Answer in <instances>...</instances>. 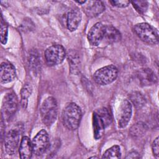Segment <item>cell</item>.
<instances>
[{
    "label": "cell",
    "instance_id": "obj_9",
    "mask_svg": "<svg viewBox=\"0 0 159 159\" xmlns=\"http://www.w3.org/2000/svg\"><path fill=\"white\" fill-rule=\"evenodd\" d=\"M132 114L131 102L127 99L124 100L119 107L117 115L118 126L120 128L125 127L129 124Z\"/></svg>",
    "mask_w": 159,
    "mask_h": 159
},
{
    "label": "cell",
    "instance_id": "obj_4",
    "mask_svg": "<svg viewBox=\"0 0 159 159\" xmlns=\"http://www.w3.org/2000/svg\"><path fill=\"white\" fill-rule=\"evenodd\" d=\"M118 69L113 65H109L98 69L93 75L94 81L99 85H107L116 80Z\"/></svg>",
    "mask_w": 159,
    "mask_h": 159
},
{
    "label": "cell",
    "instance_id": "obj_16",
    "mask_svg": "<svg viewBox=\"0 0 159 159\" xmlns=\"http://www.w3.org/2000/svg\"><path fill=\"white\" fill-rule=\"evenodd\" d=\"M19 157L22 159H29L31 158L33 153L32 141L27 137H23L20 140L19 147Z\"/></svg>",
    "mask_w": 159,
    "mask_h": 159
},
{
    "label": "cell",
    "instance_id": "obj_11",
    "mask_svg": "<svg viewBox=\"0 0 159 159\" xmlns=\"http://www.w3.org/2000/svg\"><path fill=\"white\" fill-rule=\"evenodd\" d=\"M18 101L16 94L13 92L7 93L2 101V114L6 117L13 115L17 109Z\"/></svg>",
    "mask_w": 159,
    "mask_h": 159
},
{
    "label": "cell",
    "instance_id": "obj_3",
    "mask_svg": "<svg viewBox=\"0 0 159 159\" xmlns=\"http://www.w3.org/2000/svg\"><path fill=\"white\" fill-rule=\"evenodd\" d=\"M135 34L144 42L156 45L158 43V30L146 22L137 24L134 27Z\"/></svg>",
    "mask_w": 159,
    "mask_h": 159
},
{
    "label": "cell",
    "instance_id": "obj_7",
    "mask_svg": "<svg viewBox=\"0 0 159 159\" xmlns=\"http://www.w3.org/2000/svg\"><path fill=\"white\" fill-rule=\"evenodd\" d=\"M33 153L40 156L44 153L50 145L48 134L44 129L39 131L32 140Z\"/></svg>",
    "mask_w": 159,
    "mask_h": 159
},
{
    "label": "cell",
    "instance_id": "obj_6",
    "mask_svg": "<svg viewBox=\"0 0 159 159\" xmlns=\"http://www.w3.org/2000/svg\"><path fill=\"white\" fill-rule=\"evenodd\" d=\"M21 130L20 127H16L12 128L6 134L4 139V147L9 155L16 153L20 142Z\"/></svg>",
    "mask_w": 159,
    "mask_h": 159
},
{
    "label": "cell",
    "instance_id": "obj_21",
    "mask_svg": "<svg viewBox=\"0 0 159 159\" xmlns=\"http://www.w3.org/2000/svg\"><path fill=\"white\" fill-rule=\"evenodd\" d=\"M146 125L142 122H138L134 125L130 130V133L132 135L135 137H139L142 135L146 130Z\"/></svg>",
    "mask_w": 159,
    "mask_h": 159
},
{
    "label": "cell",
    "instance_id": "obj_15",
    "mask_svg": "<svg viewBox=\"0 0 159 159\" xmlns=\"http://www.w3.org/2000/svg\"><path fill=\"white\" fill-rule=\"evenodd\" d=\"M81 13L78 9H73L69 11L66 18L67 29L71 32L76 30L81 22Z\"/></svg>",
    "mask_w": 159,
    "mask_h": 159
},
{
    "label": "cell",
    "instance_id": "obj_20",
    "mask_svg": "<svg viewBox=\"0 0 159 159\" xmlns=\"http://www.w3.org/2000/svg\"><path fill=\"white\" fill-rule=\"evenodd\" d=\"M130 101H131L133 104L136 107H141L145 103V99L144 96L139 92L134 91L130 95Z\"/></svg>",
    "mask_w": 159,
    "mask_h": 159
},
{
    "label": "cell",
    "instance_id": "obj_26",
    "mask_svg": "<svg viewBox=\"0 0 159 159\" xmlns=\"http://www.w3.org/2000/svg\"><path fill=\"white\" fill-rule=\"evenodd\" d=\"M77 3H78V4H85L86 2V1H76Z\"/></svg>",
    "mask_w": 159,
    "mask_h": 159
},
{
    "label": "cell",
    "instance_id": "obj_10",
    "mask_svg": "<svg viewBox=\"0 0 159 159\" xmlns=\"http://www.w3.org/2000/svg\"><path fill=\"white\" fill-rule=\"evenodd\" d=\"M105 25L101 22H97L91 27L88 33V40L89 43L93 46L99 45L102 41L104 35Z\"/></svg>",
    "mask_w": 159,
    "mask_h": 159
},
{
    "label": "cell",
    "instance_id": "obj_17",
    "mask_svg": "<svg viewBox=\"0 0 159 159\" xmlns=\"http://www.w3.org/2000/svg\"><path fill=\"white\" fill-rule=\"evenodd\" d=\"M121 39L120 32L114 27L111 25H105V30L103 40L105 42L111 44L119 42Z\"/></svg>",
    "mask_w": 159,
    "mask_h": 159
},
{
    "label": "cell",
    "instance_id": "obj_14",
    "mask_svg": "<svg viewBox=\"0 0 159 159\" xmlns=\"http://www.w3.org/2000/svg\"><path fill=\"white\" fill-rule=\"evenodd\" d=\"M139 83L142 86H150L157 83V77L150 68H142L137 74Z\"/></svg>",
    "mask_w": 159,
    "mask_h": 159
},
{
    "label": "cell",
    "instance_id": "obj_22",
    "mask_svg": "<svg viewBox=\"0 0 159 159\" xmlns=\"http://www.w3.org/2000/svg\"><path fill=\"white\" fill-rule=\"evenodd\" d=\"M1 42L2 44L5 45L7 41L8 37V26L5 21L3 20L2 16L1 15Z\"/></svg>",
    "mask_w": 159,
    "mask_h": 159
},
{
    "label": "cell",
    "instance_id": "obj_12",
    "mask_svg": "<svg viewBox=\"0 0 159 159\" xmlns=\"http://www.w3.org/2000/svg\"><path fill=\"white\" fill-rule=\"evenodd\" d=\"M86 3L83 11L88 17H96L105 10V6L101 1H86Z\"/></svg>",
    "mask_w": 159,
    "mask_h": 159
},
{
    "label": "cell",
    "instance_id": "obj_24",
    "mask_svg": "<svg viewBox=\"0 0 159 159\" xmlns=\"http://www.w3.org/2000/svg\"><path fill=\"white\" fill-rule=\"evenodd\" d=\"M110 2L114 6H116L117 7H120V8H124V7H127L130 2L129 1H126V0H119H119L118 1L113 0V1H111Z\"/></svg>",
    "mask_w": 159,
    "mask_h": 159
},
{
    "label": "cell",
    "instance_id": "obj_2",
    "mask_svg": "<svg viewBox=\"0 0 159 159\" xmlns=\"http://www.w3.org/2000/svg\"><path fill=\"white\" fill-rule=\"evenodd\" d=\"M40 111L42 122L47 127L51 126L55 122L58 114L56 99L52 96L46 98L41 105Z\"/></svg>",
    "mask_w": 159,
    "mask_h": 159
},
{
    "label": "cell",
    "instance_id": "obj_25",
    "mask_svg": "<svg viewBox=\"0 0 159 159\" xmlns=\"http://www.w3.org/2000/svg\"><path fill=\"white\" fill-rule=\"evenodd\" d=\"M158 137H157L153 142L152 148L153 155L156 158H158L159 157V139Z\"/></svg>",
    "mask_w": 159,
    "mask_h": 159
},
{
    "label": "cell",
    "instance_id": "obj_23",
    "mask_svg": "<svg viewBox=\"0 0 159 159\" xmlns=\"http://www.w3.org/2000/svg\"><path fill=\"white\" fill-rule=\"evenodd\" d=\"M133 7L140 14H144L148 9V2L146 1H132L130 2Z\"/></svg>",
    "mask_w": 159,
    "mask_h": 159
},
{
    "label": "cell",
    "instance_id": "obj_8",
    "mask_svg": "<svg viewBox=\"0 0 159 159\" xmlns=\"http://www.w3.org/2000/svg\"><path fill=\"white\" fill-rule=\"evenodd\" d=\"M111 123L106 117L100 114L96 111L93 112V127L94 137L96 140H98L102 136L105 128L109 126Z\"/></svg>",
    "mask_w": 159,
    "mask_h": 159
},
{
    "label": "cell",
    "instance_id": "obj_5",
    "mask_svg": "<svg viewBox=\"0 0 159 159\" xmlns=\"http://www.w3.org/2000/svg\"><path fill=\"white\" fill-rule=\"evenodd\" d=\"M44 57L47 64L50 66H53L63 61L66 57V52L62 45H53L45 50Z\"/></svg>",
    "mask_w": 159,
    "mask_h": 159
},
{
    "label": "cell",
    "instance_id": "obj_1",
    "mask_svg": "<svg viewBox=\"0 0 159 159\" xmlns=\"http://www.w3.org/2000/svg\"><path fill=\"white\" fill-rule=\"evenodd\" d=\"M82 117L80 107L75 102L68 104L62 111V121L69 130H75L80 125Z\"/></svg>",
    "mask_w": 159,
    "mask_h": 159
},
{
    "label": "cell",
    "instance_id": "obj_27",
    "mask_svg": "<svg viewBox=\"0 0 159 159\" xmlns=\"http://www.w3.org/2000/svg\"><path fill=\"white\" fill-rule=\"evenodd\" d=\"M90 158H98V157H91Z\"/></svg>",
    "mask_w": 159,
    "mask_h": 159
},
{
    "label": "cell",
    "instance_id": "obj_19",
    "mask_svg": "<svg viewBox=\"0 0 159 159\" xmlns=\"http://www.w3.org/2000/svg\"><path fill=\"white\" fill-rule=\"evenodd\" d=\"M121 157L120 148L119 145H114L108 148L102 155V158H120Z\"/></svg>",
    "mask_w": 159,
    "mask_h": 159
},
{
    "label": "cell",
    "instance_id": "obj_13",
    "mask_svg": "<svg viewBox=\"0 0 159 159\" xmlns=\"http://www.w3.org/2000/svg\"><path fill=\"white\" fill-rule=\"evenodd\" d=\"M16 76V68L13 65L3 62L1 65L0 80L1 83H7L12 81Z\"/></svg>",
    "mask_w": 159,
    "mask_h": 159
},
{
    "label": "cell",
    "instance_id": "obj_18",
    "mask_svg": "<svg viewBox=\"0 0 159 159\" xmlns=\"http://www.w3.org/2000/svg\"><path fill=\"white\" fill-rule=\"evenodd\" d=\"M32 91V88L30 84L26 83L24 84L22 88L20 91V96H21V100L20 104L23 108L25 109L27 106L28 102V98L31 94Z\"/></svg>",
    "mask_w": 159,
    "mask_h": 159
}]
</instances>
